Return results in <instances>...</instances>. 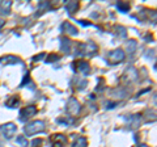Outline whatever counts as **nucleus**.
Masks as SVG:
<instances>
[{"label": "nucleus", "instance_id": "obj_1", "mask_svg": "<svg viewBox=\"0 0 157 147\" xmlns=\"http://www.w3.org/2000/svg\"><path fill=\"white\" fill-rule=\"evenodd\" d=\"M46 127L45 121L42 120H37V121H33L30 124H28L25 127H24V133H25L28 137L34 135V134H38V133H42Z\"/></svg>", "mask_w": 157, "mask_h": 147}, {"label": "nucleus", "instance_id": "obj_2", "mask_svg": "<svg viewBox=\"0 0 157 147\" xmlns=\"http://www.w3.org/2000/svg\"><path fill=\"white\" fill-rule=\"evenodd\" d=\"M107 58H109V62L111 63V65H118V63L124 61L126 54H124V51L122 50V49H114V50H111L109 53Z\"/></svg>", "mask_w": 157, "mask_h": 147}, {"label": "nucleus", "instance_id": "obj_3", "mask_svg": "<svg viewBox=\"0 0 157 147\" xmlns=\"http://www.w3.org/2000/svg\"><path fill=\"white\" fill-rule=\"evenodd\" d=\"M0 131H2V134L6 137V139H12L17 131V126L14 125L13 122H8V124L3 125L0 127Z\"/></svg>", "mask_w": 157, "mask_h": 147}, {"label": "nucleus", "instance_id": "obj_4", "mask_svg": "<svg viewBox=\"0 0 157 147\" xmlns=\"http://www.w3.org/2000/svg\"><path fill=\"white\" fill-rule=\"evenodd\" d=\"M37 114V106L34 105H29L26 108H24V109L20 110V120L21 121H26L29 118H32L33 116Z\"/></svg>", "mask_w": 157, "mask_h": 147}, {"label": "nucleus", "instance_id": "obj_5", "mask_svg": "<svg viewBox=\"0 0 157 147\" xmlns=\"http://www.w3.org/2000/svg\"><path fill=\"white\" fill-rule=\"evenodd\" d=\"M78 50L82 55H94L96 51H97V46L94 45L93 42H89V43H84V45H77Z\"/></svg>", "mask_w": 157, "mask_h": 147}, {"label": "nucleus", "instance_id": "obj_6", "mask_svg": "<svg viewBox=\"0 0 157 147\" xmlns=\"http://www.w3.org/2000/svg\"><path fill=\"white\" fill-rule=\"evenodd\" d=\"M67 110H68V113L72 114V116H76L78 112H80V104H78V101L75 99V97H71V99L68 100Z\"/></svg>", "mask_w": 157, "mask_h": 147}, {"label": "nucleus", "instance_id": "obj_7", "mask_svg": "<svg viewBox=\"0 0 157 147\" xmlns=\"http://www.w3.org/2000/svg\"><path fill=\"white\" fill-rule=\"evenodd\" d=\"M67 143V138L63 134H54L51 137V146L52 147H63Z\"/></svg>", "mask_w": 157, "mask_h": 147}, {"label": "nucleus", "instance_id": "obj_8", "mask_svg": "<svg viewBox=\"0 0 157 147\" xmlns=\"http://www.w3.org/2000/svg\"><path fill=\"white\" fill-rule=\"evenodd\" d=\"M76 65V71L78 74H81V75H84L86 76L88 74H89L90 71V66H89V63L85 62V61H78L77 63H75Z\"/></svg>", "mask_w": 157, "mask_h": 147}, {"label": "nucleus", "instance_id": "obj_9", "mask_svg": "<svg viewBox=\"0 0 157 147\" xmlns=\"http://www.w3.org/2000/svg\"><path fill=\"white\" fill-rule=\"evenodd\" d=\"M60 32H62V33L71 34V36H76V34L78 33V32H77V28L73 26L71 22H63V25L60 26Z\"/></svg>", "mask_w": 157, "mask_h": 147}, {"label": "nucleus", "instance_id": "obj_10", "mask_svg": "<svg viewBox=\"0 0 157 147\" xmlns=\"http://www.w3.org/2000/svg\"><path fill=\"white\" fill-rule=\"evenodd\" d=\"M78 7H80V4H78V2H68L66 4V9H67V12L70 13V14H73L75 13Z\"/></svg>", "mask_w": 157, "mask_h": 147}, {"label": "nucleus", "instance_id": "obj_11", "mask_svg": "<svg viewBox=\"0 0 157 147\" xmlns=\"http://www.w3.org/2000/svg\"><path fill=\"white\" fill-rule=\"evenodd\" d=\"M86 145H88V141L85 137H77L76 141L73 142L72 147H86Z\"/></svg>", "mask_w": 157, "mask_h": 147}, {"label": "nucleus", "instance_id": "obj_12", "mask_svg": "<svg viewBox=\"0 0 157 147\" xmlns=\"http://www.w3.org/2000/svg\"><path fill=\"white\" fill-rule=\"evenodd\" d=\"M11 7H12V3H11V2H3L2 4H0V13L8 14Z\"/></svg>", "mask_w": 157, "mask_h": 147}, {"label": "nucleus", "instance_id": "obj_13", "mask_svg": "<svg viewBox=\"0 0 157 147\" xmlns=\"http://www.w3.org/2000/svg\"><path fill=\"white\" fill-rule=\"evenodd\" d=\"M20 104V97L18 96H12L11 99L7 101V106L9 108H16Z\"/></svg>", "mask_w": 157, "mask_h": 147}, {"label": "nucleus", "instance_id": "obj_14", "mask_svg": "<svg viewBox=\"0 0 157 147\" xmlns=\"http://www.w3.org/2000/svg\"><path fill=\"white\" fill-rule=\"evenodd\" d=\"M118 9H119L121 12H128V9H130V4L128 3H123V2H121V3H118Z\"/></svg>", "mask_w": 157, "mask_h": 147}, {"label": "nucleus", "instance_id": "obj_15", "mask_svg": "<svg viewBox=\"0 0 157 147\" xmlns=\"http://www.w3.org/2000/svg\"><path fill=\"white\" fill-rule=\"evenodd\" d=\"M62 46H60V49L63 51H68L70 50V46H71V42H70V40L68 38H62Z\"/></svg>", "mask_w": 157, "mask_h": 147}, {"label": "nucleus", "instance_id": "obj_16", "mask_svg": "<svg viewBox=\"0 0 157 147\" xmlns=\"http://www.w3.org/2000/svg\"><path fill=\"white\" fill-rule=\"evenodd\" d=\"M16 143L20 145L21 147H28V139L25 138V137H22V135H20L16 138Z\"/></svg>", "mask_w": 157, "mask_h": 147}, {"label": "nucleus", "instance_id": "obj_17", "mask_svg": "<svg viewBox=\"0 0 157 147\" xmlns=\"http://www.w3.org/2000/svg\"><path fill=\"white\" fill-rule=\"evenodd\" d=\"M136 49V42L135 41H130L128 43H127V50H128V53H134Z\"/></svg>", "mask_w": 157, "mask_h": 147}, {"label": "nucleus", "instance_id": "obj_18", "mask_svg": "<svg viewBox=\"0 0 157 147\" xmlns=\"http://www.w3.org/2000/svg\"><path fill=\"white\" fill-rule=\"evenodd\" d=\"M59 59H60V57H59V55H56V54H51L48 58H46V62L47 63H51L54 61H59Z\"/></svg>", "mask_w": 157, "mask_h": 147}, {"label": "nucleus", "instance_id": "obj_19", "mask_svg": "<svg viewBox=\"0 0 157 147\" xmlns=\"http://www.w3.org/2000/svg\"><path fill=\"white\" fill-rule=\"evenodd\" d=\"M42 145V139H34L33 141V143H32V147H39V146H41Z\"/></svg>", "mask_w": 157, "mask_h": 147}, {"label": "nucleus", "instance_id": "obj_20", "mask_svg": "<svg viewBox=\"0 0 157 147\" xmlns=\"http://www.w3.org/2000/svg\"><path fill=\"white\" fill-rule=\"evenodd\" d=\"M43 57H45V54H43V53H42V54H39V55H38V57H34V58H33V61H37V62H38V61H41V59H43Z\"/></svg>", "mask_w": 157, "mask_h": 147}, {"label": "nucleus", "instance_id": "obj_21", "mask_svg": "<svg viewBox=\"0 0 157 147\" xmlns=\"http://www.w3.org/2000/svg\"><path fill=\"white\" fill-rule=\"evenodd\" d=\"M78 22H80V24H81V25H84V26H88V25H90V24H89V22H88V21H84V20H80V21H78Z\"/></svg>", "mask_w": 157, "mask_h": 147}, {"label": "nucleus", "instance_id": "obj_22", "mask_svg": "<svg viewBox=\"0 0 157 147\" xmlns=\"http://www.w3.org/2000/svg\"><path fill=\"white\" fill-rule=\"evenodd\" d=\"M4 25V20H3V18H0V28H2Z\"/></svg>", "mask_w": 157, "mask_h": 147}]
</instances>
